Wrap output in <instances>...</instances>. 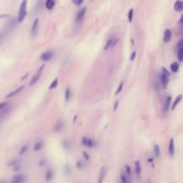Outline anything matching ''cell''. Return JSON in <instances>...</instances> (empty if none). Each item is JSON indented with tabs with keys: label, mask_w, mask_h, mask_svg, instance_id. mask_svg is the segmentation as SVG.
<instances>
[{
	"label": "cell",
	"mask_w": 183,
	"mask_h": 183,
	"mask_svg": "<svg viewBox=\"0 0 183 183\" xmlns=\"http://www.w3.org/2000/svg\"><path fill=\"white\" fill-rule=\"evenodd\" d=\"M27 4H28V0H23V2L20 6L19 13H18V17H17V22L18 23H22L27 14Z\"/></svg>",
	"instance_id": "cell-1"
},
{
	"label": "cell",
	"mask_w": 183,
	"mask_h": 183,
	"mask_svg": "<svg viewBox=\"0 0 183 183\" xmlns=\"http://www.w3.org/2000/svg\"><path fill=\"white\" fill-rule=\"evenodd\" d=\"M44 68H45V65L44 64H42L39 69H38V71H37V72L35 73V75L31 78V80H30V86L31 87V86H33L34 84H36L37 82H38V81L40 79V77H41V74H42V72H43V70H44Z\"/></svg>",
	"instance_id": "cell-2"
},
{
	"label": "cell",
	"mask_w": 183,
	"mask_h": 183,
	"mask_svg": "<svg viewBox=\"0 0 183 183\" xmlns=\"http://www.w3.org/2000/svg\"><path fill=\"white\" fill-rule=\"evenodd\" d=\"M26 180V176L23 174H16L12 179L11 183H23Z\"/></svg>",
	"instance_id": "cell-3"
},
{
	"label": "cell",
	"mask_w": 183,
	"mask_h": 183,
	"mask_svg": "<svg viewBox=\"0 0 183 183\" xmlns=\"http://www.w3.org/2000/svg\"><path fill=\"white\" fill-rule=\"evenodd\" d=\"M86 10H87V7H83L82 9H81L77 14H76V17H75V23H81L82 20H83V18L85 16V13H86Z\"/></svg>",
	"instance_id": "cell-4"
},
{
	"label": "cell",
	"mask_w": 183,
	"mask_h": 183,
	"mask_svg": "<svg viewBox=\"0 0 183 183\" xmlns=\"http://www.w3.org/2000/svg\"><path fill=\"white\" fill-rule=\"evenodd\" d=\"M53 56H54L53 51H47V52H45V53H43L41 54V56H40V59L42 61H44V62H48L49 60L52 59Z\"/></svg>",
	"instance_id": "cell-5"
},
{
	"label": "cell",
	"mask_w": 183,
	"mask_h": 183,
	"mask_svg": "<svg viewBox=\"0 0 183 183\" xmlns=\"http://www.w3.org/2000/svg\"><path fill=\"white\" fill-rule=\"evenodd\" d=\"M118 40H115L114 38H110L107 41H106V44L105 46L104 47V50H108L109 48H112L115 46V44L117 43Z\"/></svg>",
	"instance_id": "cell-6"
},
{
	"label": "cell",
	"mask_w": 183,
	"mask_h": 183,
	"mask_svg": "<svg viewBox=\"0 0 183 183\" xmlns=\"http://www.w3.org/2000/svg\"><path fill=\"white\" fill-rule=\"evenodd\" d=\"M172 32L170 29H166L164 30V33H163V42L164 43H168L171 41L172 40Z\"/></svg>",
	"instance_id": "cell-7"
},
{
	"label": "cell",
	"mask_w": 183,
	"mask_h": 183,
	"mask_svg": "<svg viewBox=\"0 0 183 183\" xmlns=\"http://www.w3.org/2000/svg\"><path fill=\"white\" fill-rule=\"evenodd\" d=\"M168 81H169V77L162 72L160 74V84H161V86L163 87V88H166V86L168 84Z\"/></svg>",
	"instance_id": "cell-8"
},
{
	"label": "cell",
	"mask_w": 183,
	"mask_h": 183,
	"mask_svg": "<svg viewBox=\"0 0 183 183\" xmlns=\"http://www.w3.org/2000/svg\"><path fill=\"white\" fill-rule=\"evenodd\" d=\"M24 88V86H21V87H19L18 88H16L15 90H13V91H11V92L9 93V94H7L6 95V98H13V97H14V96H16L17 94H19L21 91L23 90Z\"/></svg>",
	"instance_id": "cell-9"
},
{
	"label": "cell",
	"mask_w": 183,
	"mask_h": 183,
	"mask_svg": "<svg viewBox=\"0 0 183 183\" xmlns=\"http://www.w3.org/2000/svg\"><path fill=\"white\" fill-rule=\"evenodd\" d=\"M38 27H39V19L38 18H36L35 21L33 22V24H32V27H31V36H35L37 31H38Z\"/></svg>",
	"instance_id": "cell-10"
},
{
	"label": "cell",
	"mask_w": 183,
	"mask_h": 183,
	"mask_svg": "<svg viewBox=\"0 0 183 183\" xmlns=\"http://www.w3.org/2000/svg\"><path fill=\"white\" fill-rule=\"evenodd\" d=\"M168 151H169L170 155L172 157V156L174 155V151H175V148H174V140H173V138H171V140H170Z\"/></svg>",
	"instance_id": "cell-11"
},
{
	"label": "cell",
	"mask_w": 183,
	"mask_h": 183,
	"mask_svg": "<svg viewBox=\"0 0 183 183\" xmlns=\"http://www.w3.org/2000/svg\"><path fill=\"white\" fill-rule=\"evenodd\" d=\"M171 101H172V98L171 97H167L165 98V101H164V105H163L164 113H167V111L169 110V107H170V105H171Z\"/></svg>",
	"instance_id": "cell-12"
},
{
	"label": "cell",
	"mask_w": 183,
	"mask_h": 183,
	"mask_svg": "<svg viewBox=\"0 0 183 183\" xmlns=\"http://www.w3.org/2000/svg\"><path fill=\"white\" fill-rule=\"evenodd\" d=\"M64 126V121L60 120V121H58V122H57V123L56 124V126H54V131H56V132H58V131H60L63 129Z\"/></svg>",
	"instance_id": "cell-13"
},
{
	"label": "cell",
	"mask_w": 183,
	"mask_h": 183,
	"mask_svg": "<svg viewBox=\"0 0 183 183\" xmlns=\"http://www.w3.org/2000/svg\"><path fill=\"white\" fill-rule=\"evenodd\" d=\"M174 10L177 12H181L183 10V3L180 0H177L174 4Z\"/></svg>",
	"instance_id": "cell-14"
},
{
	"label": "cell",
	"mask_w": 183,
	"mask_h": 183,
	"mask_svg": "<svg viewBox=\"0 0 183 183\" xmlns=\"http://www.w3.org/2000/svg\"><path fill=\"white\" fill-rule=\"evenodd\" d=\"M56 5V0H46V7L48 10H52Z\"/></svg>",
	"instance_id": "cell-15"
},
{
	"label": "cell",
	"mask_w": 183,
	"mask_h": 183,
	"mask_svg": "<svg viewBox=\"0 0 183 183\" xmlns=\"http://www.w3.org/2000/svg\"><path fill=\"white\" fill-rule=\"evenodd\" d=\"M135 172L138 177L140 176L141 174V165H140V162L139 161H136L135 162Z\"/></svg>",
	"instance_id": "cell-16"
},
{
	"label": "cell",
	"mask_w": 183,
	"mask_h": 183,
	"mask_svg": "<svg viewBox=\"0 0 183 183\" xmlns=\"http://www.w3.org/2000/svg\"><path fill=\"white\" fill-rule=\"evenodd\" d=\"M105 174H106V170L105 167H103L100 171V174H99V179H98V183H103L104 181V179L105 177Z\"/></svg>",
	"instance_id": "cell-17"
},
{
	"label": "cell",
	"mask_w": 183,
	"mask_h": 183,
	"mask_svg": "<svg viewBox=\"0 0 183 183\" xmlns=\"http://www.w3.org/2000/svg\"><path fill=\"white\" fill-rule=\"evenodd\" d=\"M15 25H16V22L14 21V19H12L8 23H7V25H6V30H11L12 29H13L14 27H15Z\"/></svg>",
	"instance_id": "cell-18"
},
{
	"label": "cell",
	"mask_w": 183,
	"mask_h": 183,
	"mask_svg": "<svg viewBox=\"0 0 183 183\" xmlns=\"http://www.w3.org/2000/svg\"><path fill=\"white\" fill-rule=\"evenodd\" d=\"M53 176H54V172L51 169L47 170V172H46V180L47 181H51V179H53Z\"/></svg>",
	"instance_id": "cell-19"
},
{
	"label": "cell",
	"mask_w": 183,
	"mask_h": 183,
	"mask_svg": "<svg viewBox=\"0 0 183 183\" xmlns=\"http://www.w3.org/2000/svg\"><path fill=\"white\" fill-rule=\"evenodd\" d=\"M121 183H130V177H128L125 173H122Z\"/></svg>",
	"instance_id": "cell-20"
},
{
	"label": "cell",
	"mask_w": 183,
	"mask_h": 183,
	"mask_svg": "<svg viewBox=\"0 0 183 183\" xmlns=\"http://www.w3.org/2000/svg\"><path fill=\"white\" fill-rule=\"evenodd\" d=\"M154 154H155L156 158H159L160 155H161V151H160V148H159L158 145H155L154 146Z\"/></svg>",
	"instance_id": "cell-21"
},
{
	"label": "cell",
	"mask_w": 183,
	"mask_h": 183,
	"mask_svg": "<svg viewBox=\"0 0 183 183\" xmlns=\"http://www.w3.org/2000/svg\"><path fill=\"white\" fill-rule=\"evenodd\" d=\"M179 63L174 62V63H172V64H171V70H172V72H177V71H179Z\"/></svg>",
	"instance_id": "cell-22"
},
{
	"label": "cell",
	"mask_w": 183,
	"mask_h": 183,
	"mask_svg": "<svg viewBox=\"0 0 183 183\" xmlns=\"http://www.w3.org/2000/svg\"><path fill=\"white\" fill-rule=\"evenodd\" d=\"M62 145L64 146V148L65 149H70L71 146V141L68 140V139H64L63 142H62Z\"/></svg>",
	"instance_id": "cell-23"
},
{
	"label": "cell",
	"mask_w": 183,
	"mask_h": 183,
	"mask_svg": "<svg viewBox=\"0 0 183 183\" xmlns=\"http://www.w3.org/2000/svg\"><path fill=\"white\" fill-rule=\"evenodd\" d=\"M42 148H43V143L39 141V142H37V143L34 145L33 150H34V151H40Z\"/></svg>",
	"instance_id": "cell-24"
},
{
	"label": "cell",
	"mask_w": 183,
	"mask_h": 183,
	"mask_svg": "<svg viewBox=\"0 0 183 183\" xmlns=\"http://www.w3.org/2000/svg\"><path fill=\"white\" fill-rule=\"evenodd\" d=\"M71 98V88L70 87H68L65 90V100L66 101H70Z\"/></svg>",
	"instance_id": "cell-25"
},
{
	"label": "cell",
	"mask_w": 183,
	"mask_h": 183,
	"mask_svg": "<svg viewBox=\"0 0 183 183\" xmlns=\"http://www.w3.org/2000/svg\"><path fill=\"white\" fill-rule=\"evenodd\" d=\"M177 57H178V60H179V62H182V61H183V48L178 49Z\"/></svg>",
	"instance_id": "cell-26"
},
{
	"label": "cell",
	"mask_w": 183,
	"mask_h": 183,
	"mask_svg": "<svg viewBox=\"0 0 183 183\" xmlns=\"http://www.w3.org/2000/svg\"><path fill=\"white\" fill-rule=\"evenodd\" d=\"M57 85H58V79L56 78V79H54V80L52 81V83L50 84L48 89H50V90H51V89H54V88H57Z\"/></svg>",
	"instance_id": "cell-27"
},
{
	"label": "cell",
	"mask_w": 183,
	"mask_h": 183,
	"mask_svg": "<svg viewBox=\"0 0 183 183\" xmlns=\"http://www.w3.org/2000/svg\"><path fill=\"white\" fill-rule=\"evenodd\" d=\"M181 98H182V96H181V95H179V96L176 98V100L174 101V103H173V105H172V110H174V109H175V107L178 105V104L181 101Z\"/></svg>",
	"instance_id": "cell-28"
},
{
	"label": "cell",
	"mask_w": 183,
	"mask_h": 183,
	"mask_svg": "<svg viewBox=\"0 0 183 183\" xmlns=\"http://www.w3.org/2000/svg\"><path fill=\"white\" fill-rule=\"evenodd\" d=\"M95 146V141L91 138H88L87 139V144H86V146H88V148H93Z\"/></svg>",
	"instance_id": "cell-29"
},
{
	"label": "cell",
	"mask_w": 183,
	"mask_h": 183,
	"mask_svg": "<svg viewBox=\"0 0 183 183\" xmlns=\"http://www.w3.org/2000/svg\"><path fill=\"white\" fill-rule=\"evenodd\" d=\"M133 13H134L133 9H131L129 11V13H128V18H129V22L130 23H131L132 20H133Z\"/></svg>",
	"instance_id": "cell-30"
},
{
	"label": "cell",
	"mask_w": 183,
	"mask_h": 183,
	"mask_svg": "<svg viewBox=\"0 0 183 183\" xmlns=\"http://www.w3.org/2000/svg\"><path fill=\"white\" fill-rule=\"evenodd\" d=\"M125 170H126V175L128 177H131V167L128 165H125Z\"/></svg>",
	"instance_id": "cell-31"
},
{
	"label": "cell",
	"mask_w": 183,
	"mask_h": 183,
	"mask_svg": "<svg viewBox=\"0 0 183 183\" xmlns=\"http://www.w3.org/2000/svg\"><path fill=\"white\" fill-rule=\"evenodd\" d=\"M122 88H123V81H122V82L119 84V87L117 88V89H116V91H115V95H118L119 93H121V91H122Z\"/></svg>",
	"instance_id": "cell-32"
},
{
	"label": "cell",
	"mask_w": 183,
	"mask_h": 183,
	"mask_svg": "<svg viewBox=\"0 0 183 183\" xmlns=\"http://www.w3.org/2000/svg\"><path fill=\"white\" fill-rule=\"evenodd\" d=\"M27 150H28V145H24L23 148H21V150H20V155L25 154L27 152Z\"/></svg>",
	"instance_id": "cell-33"
},
{
	"label": "cell",
	"mask_w": 183,
	"mask_h": 183,
	"mask_svg": "<svg viewBox=\"0 0 183 183\" xmlns=\"http://www.w3.org/2000/svg\"><path fill=\"white\" fill-rule=\"evenodd\" d=\"M77 168H78V169H80V170H82V169H84V168H85V165H84L83 162H81V161L77 162Z\"/></svg>",
	"instance_id": "cell-34"
},
{
	"label": "cell",
	"mask_w": 183,
	"mask_h": 183,
	"mask_svg": "<svg viewBox=\"0 0 183 183\" xmlns=\"http://www.w3.org/2000/svg\"><path fill=\"white\" fill-rule=\"evenodd\" d=\"M161 84L160 83H158V82H155V84H154V88H155V91H157V92H158V91L160 90V88H161Z\"/></svg>",
	"instance_id": "cell-35"
},
{
	"label": "cell",
	"mask_w": 183,
	"mask_h": 183,
	"mask_svg": "<svg viewBox=\"0 0 183 183\" xmlns=\"http://www.w3.org/2000/svg\"><path fill=\"white\" fill-rule=\"evenodd\" d=\"M71 1H72L73 4L76 5V6H81L83 3L84 0H71Z\"/></svg>",
	"instance_id": "cell-36"
},
{
	"label": "cell",
	"mask_w": 183,
	"mask_h": 183,
	"mask_svg": "<svg viewBox=\"0 0 183 183\" xmlns=\"http://www.w3.org/2000/svg\"><path fill=\"white\" fill-rule=\"evenodd\" d=\"M8 105V102H3V103H0V111H2L4 108H6Z\"/></svg>",
	"instance_id": "cell-37"
},
{
	"label": "cell",
	"mask_w": 183,
	"mask_h": 183,
	"mask_svg": "<svg viewBox=\"0 0 183 183\" xmlns=\"http://www.w3.org/2000/svg\"><path fill=\"white\" fill-rule=\"evenodd\" d=\"M179 48H183V40L182 39L179 40V43L177 45V50L179 49Z\"/></svg>",
	"instance_id": "cell-38"
},
{
	"label": "cell",
	"mask_w": 183,
	"mask_h": 183,
	"mask_svg": "<svg viewBox=\"0 0 183 183\" xmlns=\"http://www.w3.org/2000/svg\"><path fill=\"white\" fill-rule=\"evenodd\" d=\"M162 72H163V73H164V74H165V75H167L168 77H170V72L167 71V69H166V68L163 67V68H162Z\"/></svg>",
	"instance_id": "cell-39"
},
{
	"label": "cell",
	"mask_w": 183,
	"mask_h": 183,
	"mask_svg": "<svg viewBox=\"0 0 183 183\" xmlns=\"http://www.w3.org/2000/svg\"><path fill=\"white\" fill-rule=\"evenodd\" d=\"M5 37H6V32H1V33H0V44H1L2 41L4 40Z\"/></svg>",
	"instance_id": "cell-40"
},
{
	"label": "cell",
	"mask_w": 183,
	"mask_h": 183,
	"mask_svg": "<svg viewBox=\"0 0 183 183\" xmlns=\"http://www.w3.org/2000/svg\"><path fill=\"white\" fill-rule=\"evenodd\" d=\"M65 172H66L67 175H70V174H71V167H70L69 165H66V166H65Z\"/></svg>",
	"instance_id": "cell-41"
},
{
	"label": "cell",
	"mask_w": 183,
	"mask_h": 183,
	"mask_svg": "<svg viewBox=\"0 0 183 183\" xmlns=\"http://www.w3.org/2000/svg\"><path fill=\"white\" fill-rule=\"evenodd\" d=\"M83 156H84V158H85L87 161H88V160H89V155H88V154L87 152H85V151L83 152Z\"/></svg>",
	"instance_id": "cell-42"
},
{
	"label": "cell",
	"mask_w": 183,
	"mask_h": 183,
	"mask_svg": "<svg viewBox=\"0 0 183 183\" xmlns=\"http://www.w3.org/2000/svg\"><path fill=\"white\" fill-rule=\"evenodd\" d=\"M135 57H136V52L134 51V52L131 54V61H133V60L135 59Z\"/></svg>",
	"instance_id": "cell-43"
},
{
	"label": "cell",
	"mask_w": 183,
	"mask_h": 183,
	"mask_svg": "<svg viewBox=\"0 0 183 183\" xmlns=\"http://www.w3.org/2000/svg\"><path fill=\"white\" fill-rule=\"evenodd\" d=\"M87 139H88V138L83 137V138H82V145H83V146H86V144H87Z\"/></svg>",
	"instance_id": "cell-44"
},
{
	"label": "cell",
	"mask_w": 183,
	"mask_h": 183,
	"mask_svg": "<svg viewBox=\"0 0 183 183\" xmlns=\"http://www.w3.org/2000/svg\"><path fill=\"white\" fill-rule=\"evenodd\" d=\"M118 104H119V102H118V101H116V102H115V104H114V111H116V110H117Z\"/></svg>",
	"instance_id": "cell-45"
},
{
	"label": "cell",
	"mask_w": 183,
	"mask_h": 183,
	"mask_svg": "<svg viewBox=\"0 0 183 183\" xmlns=\"http://www.w3.org/2000/svg\"><path fill=\"white\" fill-rule=\"evenodd\" d=\"M44 162H45V161H41V162H40V165L43 166V165H44V163H45Z\"/></svg>",
	"instance_id": "cell-46"
}]
</instances>
